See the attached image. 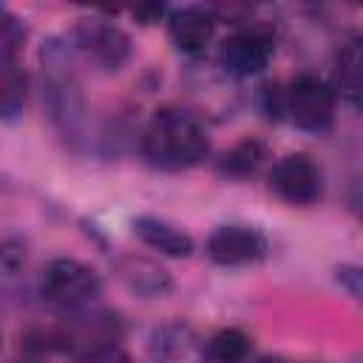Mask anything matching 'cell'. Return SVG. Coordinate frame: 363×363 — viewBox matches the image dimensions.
Instances as JSON below:
<instances>
[{
    "mask_svg": "<svg viewBox=\"0 0 363 363\" xmlns=\"http://www.w3.org/2000/svg\"><path fill=\"white\" fill-rule=\"evenodd\" d=\"M210 153V139L201 122L182 108H162L142 133V156L150 167L179 173L196 167Z\"/></svg>",
    "mask_w": 363,
    "mask_h": 363,
    "instance_id": "cell-1",
    "label": "cell"
},
{
    "mask_svg": "<svg viewBox=\"0 0 363 363\" xmlns=\"http://www.w3.org/2000/svg\"><path fill=\"white\" fill-rule=\"evenodd\" d=\"M99 275L77 258H54L40 272V298L57 312H79L96 301Z\"/></svg>",
    "mask_w": 363,
    "mask_h": 363,
    "instance_id": "cell-2",
    "label": "cell"
},
{
    "mask_svg": "<svg viewBox=\"0 0 363 363\" xmlns=\"http://www.w3.org/2000/svg\"><path fill=\"white\" fill-rule=\"evenodd\" d=\"M335 91L315 74H301L284 91V113L301 130L320 133L335 119Z\"/></svg>",
    "mask_w": 363,
    "mask_h": 363,
    "instance_id": "cell-3",
    "label": "cell"
},
{
    "mask_svg": "<svg viewBox=\"0 0 363 363\" xmlns=\"http://www.w3.org/2000/svg\"><path fill=\"white\" fill-rule=\"evenodd\" d=\"M71 40H74V48L102 71H119L130 57L128 34L119 26H113L111 20H102V17L77 20V26L71 31Z\"/></svg>",
    "mask_w": 363,
    "mask_h": 363,
    "instance_id": "cell-4",
    "label": "cell"
},
{
    "mask_svg": "<svg viewBox=\"0 0 363 363\" xmlns=\"http://www.w3.org/2000/svg\"><path fill=\"white\" fill-rule=\"evenodd\" d=\"M272 51H275V43H272L269 28L244 26L218 45V65L224 74L235 79H247V77L261 74L269 65Z\"/></svg>",
    "mask_w": 363,
    "mask_h": 363,
    "instance_id": "cell-5",
    "label": "cell"
},
{
    "mask_svg": "<svg viewBox=\"0 0 363 363\" xmlns=\"http://www.w3.org/2000/svg\"><path fill=\"white\" fill-rule=\"evenodd\" d=\"M43 62H45V74H48L45 96H48L54 122L62 128L65 136H79V125H82L85 105H82L79 88H77L71 71H65L62 51H60V48H48V54L43 51Z\"/></svg>",
    "mask_w": 363,
    "mask_h": 363,
    "instance_id": "cell-6",
    "label": "cell"
},
{
    "mask_svg": "<svg viewBox=\"0 0 363 363\" xmlns=\"http://www.w3.org/2000/svg\"><path fill=\"white\" fill-rule=\"evenodd\" d=\"M269 184L281 201L298 204V207L315 204L323 193V176L306 153H289V156L278 159L272 167Z\"/></svg>",
    "mask_w": 363,
    "mask_h": 363,
    "instance_id": "cell-7",
    "label": "cell"
},
{
    "mask_svg": "<svg viewBox=\"0 0 363 363\" xmlns=\"http://www.w3.org/2000/svg\"><path fill=\"white\" fill-rule=\"evenodd\" d=\"M267 238L255 227L221 224L207 238V258L218 267H250L264 261Z\"/></svg>",
    "mask_w": 363,
    "mask_h": 363,
    "instance_id": "cell-8",
    "label": "cell"
},
{
    "mask_svg": "<svg viewBox=\"0 0 363 363\" xmlns=\"http://www.w3.org/2000/svg\"><path fill=\"white\" fill-rule=\"evenodd\" d=\"M147 354L153 363H210L207 357V340L182 320L162 323L153 329Z\"/></svg>",
    "mask_w": 363,
    "mask_h": 363,
    "instance_id": "cell-9",
    "label": "cell"
},
{
    "mask_svg": "<svg viewBox=\"0 0 363 363\" xmlns=\"http://www.w3.org/2000/svg\"><path fill=\"white\" fill-rule=\"evenodd\" d=\"M216 23L207 6H182L167 17V34L182 54H201L216 34Z\"/></svg>",
    "mask_w": 363,
    "mask_h": 363,
    "instance_id": "cell-10",
    "label": "cell"
},
{
    "mask_svg": "<svg viewBox=\"0 0 363 363\" xmlns=\"http://www.w3.org/2000/svg\"><path fill=\"white\" fill-rule=\"evenodd\" d=\"M332 91L352 108H363V34L343 40L332 62Z\"/></svg>",
    "mask_w": 363,
    "mask_h": 363,
    "instance_id": "cell-11",
    "label": "cell"
},
{
    "mask_svg": "<svg viewBox=\"0 0 363 363\" xmlns=\"http://www.w3.org/2000/svg\"><path fill=\"white\" fill-rule=\"evenodd\" d=\"M133 233H136V238H139L142 244H147L150 250H159L162 255L187 258V255L193 252V238H190L184 230H179V227H173V224H167V221H162V218L139 216V218L133 221Z\"/></svg>",
    "mask_w": 363,
    "mask_h": 363,
    "instance_id": "cell-12",
    "label": "cell"
},
{
    "mask_svg": "<svg viewBox=\"0 0 363 363\" xmlns=\"http://www.w3.org/2000/svg\"><path fill=\"white\" fill-rule=\"evenodd\" d=\"M119 278L125 281V286L142 298H162L170 289V275L164 267L147 261V258H122L119 261Z\"/></svg>",
    "mask_w": 363,
    "mask_h": 363,
    "instance_id": "cell-13",
    "label": "cell"
},
{
    "mask_svg": "<svg viewBox=\"0 0 363 363\" xmlns=\"http://www.w3.org/2000/svg\"><path fill=\"white\" fill-rule=\"evenodd\" d=\"M252 352L250 335L241 329H218L213 337H207V357L210 363H244Z\"/></svg>",
    "mask_w": 363,
    "mask_h": 363,
    "instance_id": "cell-14",
    "label": "cell"
},
{
    "mask_svg": "<svg viewBox=\"0 0 363 363\" xmlns=\"http://www.w3.org/2000/svg\"><path fill=\"white\" fill-rule=\"evenodd\" d=\"M264 159H267L264 145L255 142V139H244V142L233 145V147L221 156L218 167H221V173H227V176H238V179H241V176H252V173L264 164Z\"/></svg>",
    "mask_w": 363,
    "mask_h": 363,
    "instance_id": "cell-15",
    "label": "cell"
},
{
    "mask_svg": "<svg viewBox=\"0 0 363 363\" xmlns=\"http://www.w3.org/2000/svg\"><path fill=\"white\" fill-rule=\"evenodd\" d=\"M26 74L23 68L14 62H3V119L11 122L14 116L23 113V105H26Z\"/></svg>",
    "mask_w": 363,
    "mask_h": 363,
    "instance_id": "cell-16",
    "label": "cell"
},
{
    "mask_svg": "<svg viewBox=\"0 0 363 363\" xmlns=\"http://www.w3.org/2000/svg\"><path fill=\"white\" fill-rule=\"evenodd\" d=\"M23 40H26L23 23L9 9H3V17H0V51H3V62H14L17 60V54L23 48Z\"/></svg>",
    "mask_w": 363,
    "mask_h": 363,
    "instance_id": "cell-17",
    "label": "cell"
},
{
    "mask_svg": "<svg viewBox=\"0 0 363 363\" xmlns=\"http://www.w3.org/2000/svg\"><path fill=\"white\" fill-rule=\"evenodd\" d=\"M335 281H337L357 303H363V267H357V264H340V267L335 269Z\"/></svg>",
    "mask_w": 363,
    "mask_h": 363,
    "instance_id": "cell-18",
    "label": "cell"
},
{
    "mask_svg": "<svg viewBox=\"0 0 363 363\" xmlns=\"http://www.w3.org/2000/svg\"><path fill=\"white\" fill-rule=\"evenodd\" d=\"M77 363H133L119 346L113 343H105V346H96V349H88Z\"/></svg>",
    "mask_w": 363,
    "mask_h": 363,
    "instance_id": "cell-19",
    "label": "cell"
},
{
    "mask_svg": "<svg viewBox=\"0 0 363 363\" xmlns=\"http://www.w3.org/2000/svg\"><path fill=\"white\" fill-rule=\"evenodd\" d=\"M346 207L349 213L363 224V176H357L352 184H349V193H346Z\"/></svg>",
    "mask_w": 363,
    "mask_h": 363,
    "instance_id": "cell-20",
    "label": "cell"
},
{
    "mask_svg": "<svg viewBox=\"0 0 363 363\" xmlns=\"http://www.w3.org/2000/svg\"><path fill=\"white\" fill-rule=\"evenodd\" d=\"M20 264H23V244H17L14 238H6L3 241V269L11 275Z\"/></svg>",
    "mask_w": 363,
    "mask_h": 363,
    "instance_id": "cell-21",
    "label": "cell"
}]
</instances>
